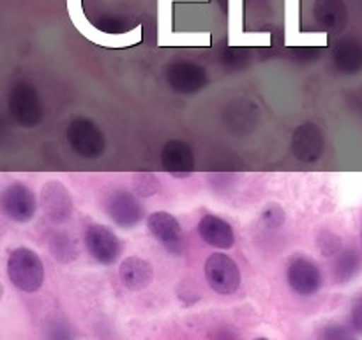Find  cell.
Returning <instances> with one entry per match:
<instances>
[{"instance_id": "obj_1", "label": "cell", "mask_w": 362, "mask_h": 340, "mask_svg": "<svg viewBox=\"0 0 362 340\" xmlns=\"http://www.w3.org/2000/svg\"><path fill=\"white\" fill-rule=\"evenodd\" d=\"M7 275L14 287L23 293H35L45 282V264L34 250L20 246L7 259Z\"/></svg>"}, {"instance_id": "obj_2", "label": "cell", "mask_w": 362, "mask_h": 340, "mask_svg": "<svg viewBox=\"0 0 362 340\" xmlns=\"http://www.w3.org/2000/svg\"><path fill=\"white\" fill-rule=\"evenodd\" d=\"M7 108H9L11 117L14 123L23 128H34L45 117V108H42L41 98L34 85L28 81H14L7 98Z\"/></svg>"}, {"instance_id": "obj_3", "label": "cell", "mask_w": 362, "mask_h": 340, "mask_svg": "<svg viewBox=\"0 0 362 340\" xmlns=\"http://www.w3.org/2000/svg\"><path fill=\"white\" fill-rule=\"evenodd\" d=\"M67 142L80 158L95 159L106 149V138L95 123L87 117H76L67 124Z\"/></svg>"}, {"instance_id": "obj_4", "label": "cell", "mask_w": 362, "mask_h": 340, "mask_svg": "<svg viewBox=\"0 0 362 340\" xmlns=\"http://www.w3.org/2000/svg\"><path fill=\"white\" fill-rule=\"evenodd\" d=\"M205 278L218 294H233L240 285V269L230 255L212 254L205 261Z\"/></svg>"}, {"instance_id": "obj_5", "label": "cell", "mask_w": 362, "mask_h": 340, "mask_svg": "<svg viewBox=\"0 0 362 340\" xmlns=\"http://www.w3.org/2000/svg\"><path fill=\"white\" fill-rule=\"evenodd\" d=\"M0 205H2L4 215L16 223H28L37 211L34 191L27 184L18 183V181L4 188Z\"/></svg>"}, {"instance_id": "obj_6", "label": "cell", "mask_w": 362, "mask_h": 340, "mask_svg": "<svg viewBox=\"0 0 362 340\" xmlns=\"http://www.w3.org/2000/svg\"><path fill=\"white\" fill-rule=\"evenodd\" d=\"M148 232L156 237V241L166 248V251L173 255H180L186 250V237L179 220L166 211H156L147 218Z\"/></svg>"}, {"instance_id": "obj_7", "label": "cell", "mask_w": 362, "mask_h": 340, "mask_svg": "<svg viewBox=\"0 0 362 340\" xmlns=\"http://www.w3.org/2000/svg\"><path fill=\"white\" fill-rule=\"evenodd\" d=\"M85 246L99 264H113L122 254V243L112 229L105 225H90L85 232Z\"/></svg>"}, {"instance_id": "obj_8", "label": "cell", "mask_w": 362, "mask_h": 340, "mask_svg": "<svg viewBox=\"0 0 362 340\" xmlns=\"http://www.w3.org/2000/svg\"><path fill=\"white\" fill-rule=\"evenodd\" d=\"M42 211L53 225H62L73 216V197L60 181L52 179L41 190Z\"/></svg>"}, {"instance_id": "obj_9", "label": "cell", "mask_w": 362, "mask_h": 340, "mask_svg": "<svg viewBox=\"0 0 362 340\" xmlns=\"http://www.w3.org/2000/svg\"><path fill=\"white\" fill-rule=\"evenodd\" d=\"M286 278H288L290 287L300 296H311L318 293L324 283L322 271L318 264L304 255H297L290 261L288 269H286Z\"/></svg>"}, {"instance_id": "obj_10", "label": "cell", "mask_w": 362, "mask_h": 340, "mask_svg": "<svg viewBox=\"0 0 362 340\" xmlns=\"http://www.w3.org/2000/svg\"><path fill=\"white\" fill-rule=\"evenodd\" d=\"M106 212L115 225L133 229L144 220V205L131 191L119 190L106 202Z\"/></svg>"}, {"instance_id": "obj_11", "label": "cell", "mask_w": 362, "mask_h": 340, "mask_svg": "<svg viewBox=\"0 0 362 340\" xmlns=\"http://www.w3.org/2000/svg\"><path fill=\"white\" fill-rule=\"evenodd\" d=\"M325 138L320 128L315 123H304L293 131L292 152L299 162H318L324 154Z\"/></svg>"}, {"instance_id": "obj_12", "label": "cell", "mask_w": 362, "mask_h": 340, "mask_svg": "<svg viewBox=\"0 0 362 340\" xmlns=\"http://www.w3.org/2000/svg\"><path fill=\"white\" fill-rule=\"evenodd\" d=\"M166 80L170 87L180 94H193L207 85V74L202 66L187 60L173 62L166 71Z\"/></svg>"}, {"instance_id": "obj_13", "label": "cell", "mask_w": 362, "mask_h": 340, "mask_svg": "<svg viewBox=\"0 0 362 340\" xmlns=\"http://www.w3.org/2000/svg\"><path fill=\"white\" fill-rule=\"evenodd\" d=\"M163 169L175 177H189L194 166V156L189 145L182 140L166 142L161 151Z\"/></svg>"}, {"instance_id": "obj_14", "label": "cell", "mask_w": 362, "mask_h": 340, "mask_svg": "<svg viewBox=\"0 0 362 340\" xmlns=\"http://www.w3.org/2000/svg\"><path fill=\"white\" fill-rule=\"evenodd\" d=\"M198 234L205 243L219 248V250H228L235 243V234H233L232 225L226 220L211 215V212L202 216L200 223H198Z\"/></svg>"}, {"instance_id": "obj_15", "label": "cell", "mask_w": 362, "mask_h": 340, "mask_svg": "<svg viewBox=\"0 0 362 340\" xmlns=\"http://www.w3.org/2000/svg\"><path fill=\"white\" fill-rule=\"evenodd\" d=\"M119 276L129 290H144L154 280V268L141 257H127L120 262Z\"/></svg>"}, {"instance_id": "obj_16", "label": "cell", "mask_w": 362, "mask_h": 340, "mask_svg": "<svg viewBox=\"0 0 362 340\" xmlns=\"http://www.w3.org/2000/svg\"><path fill=\"white\" fill-rule=\"evenodd\" d=\"M313 14L317 23L327 32L341 30L346 23V7L343 0H317Z\"/></svg>"}, {"instance_id": "obj_17", "label": "cell", "mask_w": 362, "mask_h": 340, "mask_svg": "<svg viewBox=\"0 0 362 340\" xmlns=\"http://www.w3.org/2000/svg\"><path fill=\"white\" fill-rule=\"evenodd\" d=\"M362 268V257L357 250L354 248H346V250L339 251L338 257L334 261V276L339 283H346L361 271Z\"/></svg>"}, {"instance_id": "obj_18", "label": "cell", "mask_w": 362, "mask_h": 340, "mask_svg": "<svg viewBox=\"0 0 362 340\" xmlns=\"http://www.w3.org/2000/svg\"><path fill=\"white\" fill-rule=\"evenodd\" d=\"M49 251H52L53 257L57 259L62 264H69L74 259L80 255V246H78V241L74 239L71 234L67 232H55L49 237Z\"/></svg>"}, {"instance_id": "obj_19", "label": "cell", "mask_w": 362, "mask_h": 340, "mask_svg": "<svg viewBox=\"0 0 362 340\" xmlns=\"http://www.w3.org/2000/svg\"><path fill=\"white\" fill-rule=\"evenodd\" d=\"M334 60L338 67H341L346 73H357L362 67V50L354 42H345L338 46L334 53Z\"/></svg>"}, {"instance_id": "obj_20", "label": "cell", "mask_w": 362, "mask_h": 340, "mask_svg": "<svg viewBox=\"0 0 362 340\" xmlns=\"http://www.w3.org/2000/svg\"><path fill=\"white\" fill-rule=\"evenodd\" d=\"M159 188H161L159 186V179L154 174L140 172L134 176V190L141 197H151V195L158 193Z\"/></svg>"}, {"instance_id": "obj_21", "label": "cell", "mask_w": 362, "mask_h": 340, "mask_svg": "<svg viewBox=\"0 0 362 340\" xmlns=\"http://www.w3.org/2000/svg\"><path fill=\"white\" fill-rule=\"evenodd\" d=\"M285 223V211L278 204H267L262 211V225L265 229L276 230Z\"/></svg>"}, {"instance_id": "obj_22", "label": "cell", "mask_w": 362, "mask_h": 340, "mask_svg": "<svg viewBox=\"0 0 362 340\" xmlns=\"http://www.w3.org/2000/svg\"><path fill=\"white\" fill-rule=\"evenodd\" d=\"M317 243L324 255H338L341 250V237L332 234L331 230H322L317 237Z\"/></svg>"}, {"instance_id": "obj_23", "label": "cell", "mask_w": 362, "mask_h": 340, "mask_svg": "<svg viewBox=\"0 0 362 340\" xmlns=\"http://www.w3.org/2000/svg\"><path fill=\"white\" fill-rule=\"evenodd\" d=\"M46 340H74V336L69 329V324L57 319V321L49 322L46 328Z\"/></svg>"}, {"instance_id": "obj_24", "label": "cell", "mask_w": 362, "mask_h": 340, "mask_svg": "<svg viewBox=\"0 0 362 340\" xmlns=\"http://www.w3.org/2000/svg\"><path fill=\"white\" fill-rule=\"evenodd\" d=\"M320 340H357L352 329L345 326L332 324L320 333Z\"/></svg>"}, {"instance_id": "obj_25", "label": "cell", "mask_w": 362, "mask_h": 340, "mask_svg": "<svg viewBox=\"0 0 362 340\" xmlns=\"http://www.w3.org/2000/svg\"><path fill=\"white\" fill-rule=\"evenodd\" d=\"M350 324H352L354 332L362 335V296L356 298L352 303V310H350Z\"/></svg>"}, {"instance_id": "obj_26", "label": "cell", "mask_w": 362, "mask_h": 340, "mask_svg": "<svg viewBox=\"0 0 362 340\" xmlns=\"http://www.w3.org/2000/svg\"><path fill=\"white\" fill-rule=\"evenodd\" d=\"M218 340H239V339H237V336H233V335H232V333L225 332V333H223V335H221V336H219V339H218Z\"/></svg>"}, {"instance_id": "obj_27", "label": "cell", "mask_w": 362, "mask_h": 340, "mask_svg": "<svg viewBox=\"0 0 362 340\" xmlns=\"http://www.w3.org/2000/svg\"><path fill=\"white\" fill-rule=\"evenodd\" d=\"M255 340H269V339H264V336H260V339H255Z\"/></svg>"}]
</instances>
